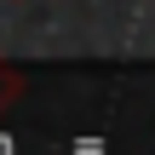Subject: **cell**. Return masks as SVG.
I'll return each instance as SVG.
<instances>
[]
</instances>
